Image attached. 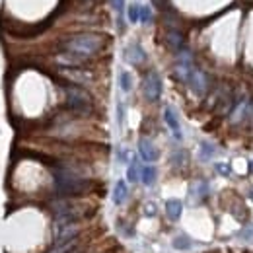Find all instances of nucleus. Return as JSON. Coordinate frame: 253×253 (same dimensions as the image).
Instances as JSON below:
<instances>
[{"label": "nucleus", "instance_id": "obj_1", "mask_svg": "<svg viewBox=\"0 0 253 253\" xmlns=\"http://www.w3.org/2000/svg\"><path fill=\"white\" fill-rule=\"evenodd\" d=\"M63 47L66 49V53H74L78 57H90L103 47V37L95 33H80L66 39Z\"/></svg>", "mask_w": 253, "mask_h": 253}, {"label": "nucleus", "instance_id": "obj_2", "mask_svg": "<svg viewBox=\"0 0 253 253\" xmlns=\"http://www.w3.org/2000/svg\"><path fill=\"white\" fill-rule=\"evenodd\" d=\"M53 173H55L57 191L61 195H78V193H82L88 187V183L68 168H57Z\"/></svg>", "mask_w": 253, "mask_h": 253}, {"label": "nucleus", "instance_id": "obj_3", "mask_svg": "<svg viewBox=\"0 0 253 253\" xmlns=\"http://www.w3.org/2000/svg\"><path fill=\"white\" fill-rule=\"evenodd\" d=\"M64 94H66V105L72 111L82 113V115H88L92 111V97L86 90H82L78 86H66Z\"/></svg>", "mask_w": 253, "mask_h": 253}, {"label": "nucleus", "instance_id": "obj_4", "mask_svg": "<svg viewBox=\"0 0 253 253\" xmlns=\"http://www.w3.org/2000/svg\"><path fill=\"white\" fill-rule=\"evenodd\" d=\"M144 95L150 101H158L162 95V80H160L158 72H148L144 78Z\"/></svg>", "mask_w": 253, "mask_h": 253}, {"label": "nucleus", "instance_id": "obj_5", "mask_svg": "<svg viewBox=\"0 0 253 253\" xmlns=\"http://www.w3.org/2000/svg\"><path fill=\"white\" fill-rule=\"evenodd\" d=\"M187 84H189L191 90L197 95H205L207 90H209V78H207V74H205L203 70H199V68H193Z\"/></svg>", "mask_w": 253, "mask_h": 253}, {"label": "nucleus", "instance_id": "obj_6", "mask_svg": "<svg viewBox=\"0 0 253 253\" xmlns=\"http://www.w3.org/2000/svg\"><path fill=\"white\" fill-rule=\"evenodd\" d=\"M138 152H140V156L146 160V162H156V160L160 158L158 148H156L154 142L148 140V138H140V142H138Z\"/></svg>", "mask_w": 253, "mask_h": 253}, {"label": "nucleus", "instance_id": "obj_7", "mask_svg": "<svg viewBox=\"0 0 253 253\" xmlns=\"http://www.w3.org/2000/svg\"><path fill=\"white\" fill-rule=\"evenodd\" d=\"M164 121H166V125L171 128V132H173V136L179 140L183 134H181V126H179V121H177V113L173 111V107H166L164 109Z\"/></svg>", "mask_w": 253, "mask_h": 253}, {"label": "nucleus", "instance_id": "obj_8", "mask_svg": "<svg viewBox=\"0 0 253 253\" xmlns=\"http://www.w3.org/2000/svg\"><path fill=\"white\" fill-rule=\"evenodd\" d=\"M146 59V53H144V49L138 45V43H132V45H128L125 49V61L130 64H140L142 61Z\"/></svg>", "mask_w": 253, "mask_h": 253}, {"label": "nucleus", "instance_id": "obj_9", "mask_svg": "<svg viewBox=\"0 0 253 253\" xmlns=\"http://www.w3.org/2000/svg\"><path fill=\"white\" fill-rule=\"evenodd\" d=\"M63 74L66 78H70L72 82H78V84H86L92 80V74L90 72H84V70H74V68H64Z\"/></svg>", "mask_w": 253, "mask_h": 253}, {"label": "nucleus", "instance_id": "obj_10", "mask_svg": "<svg viewBox=\"0 0 253 253\" xmlns=\"http://www.w3.org/2000/svg\"><path fill=\"white\" fill-rule=\"evenodd\" d=\"M191 197L197 201H203L205 197H209V183L207 181H193L191 183Z\"/></svg>", "mask_w": 253, "mask_h": 253}, {"label": "nucleus", "instance_id": "obj_11", "mask_svg": "<svg viewBox=\"0 0 253 253\" xmlns=\"http://www.w3.org/2000/svg\"><path fill=\"white\" fill-rule=\"evenodd\" d=\"M166 212H168V216H169L171 220H177V218L181 216V212H183V205H181V201H177V199H169V201L166 203Z\"/></svg>", "mask_w": 253, "mask_h": 253}, {"label": "nucleus", "instance_id": "obj_12", "mask_svg": "<svg viewBox=\"0 0 253 253\" xmlns=\"http://www.w3.org/2000/svg\"><path fill=\"white\" fill-rule=\"evenodd\" d=\"M166 43L171 49H181V45H183V35H181V32L169 30V32L166 33Z\"/></svg>", "mask_w": 253, "mask_h": 253}, {"label": "nucleus", "instance_id": "obj_13", "mask_svg": "<svg viewBox=\"0 0 253 253\" xmlns=\"http://www.w3.org/2000/svg\"><path fill=\"white\" fill-rule=\"evenodd\" d=\"M126 195H128L126 183L125 181H117V183H115V189H113V203H115V205H123Z\"/></svg>", "mask_w": 253, "mask_h": 253}, {"label": "nucleus", "instance_id": "obj_14", "mask_svg": "<svg viewBox=\"0 0 253 253\" xmlns=\"http://www.w3.org/2000/svg\"><path fill=\"white\" fill-rule=\"evenodd\" d=\"M248 105H250V103H246V99L238 101L236 109H234V111H232V115H230V121H232V123H240V121L248 115Z\"/></svg>", "mask_w": 253, "mask_h": 253}, {"label": "nucleus", "instance_id": "obj_15", "mask_svg": "<svg viewBox=\"0 0 253 253\" xmlns=\"http://www.w3.org/2000/svg\"><path fill=\"white\" fill-rule=\"evenodd\" d=\"M82 59L84 57H78V55H74V53H63V55H59L57 57V63L59 64H64V66H78V64L82 63Z\"/></svg>", "mask_w": 253, "mask_h": 253}, {"label": "nucleus", "instance_id": "obj_16", "mask_svg": "<svg viewBox=\"0 0 253 253\" xmlns=\"http://www.w3.org/2000/svg\"><path fill=\"white\" fill-rule=\"evenodd\" d=\"M156 175H158V171H156L154 166H146V168H142L140 177H142V183H144V185H152V183L156 181Z\"/></svg>", "mask_w": 253, "mask_h": 253}, {"label": "nucleus", "instance_id": "obj_17", "mask_svg": "<svg viewBox=\"0 0 253 253\" xmlns=\"http://www.w3.org/2000/svg\"><path fill=\"white\" fill-rule=\"evenodd\" d=\"M173 248L175 250H181V252H187L193 248V242H191L187 236H177V238H173Z\"/></svg>", "mask_w": 253, "mask_h": 253}, {"label": "nucleus", "instance_id": "obj_18", "mask_svg": "<svg viewBox=\"0 0 253 253\" xmlns=\"http://www.w3.org/2000/svg\"><path fill=\"white\" fill-rule=\"evenodd\" d=\"M119 84H121L123 92H130V88H132V78H130L128 72H121V76H119Z\"/></svg>", "mask_w": 253, "mask_h": 253}, {"label": "nucleus", "instance_id": "obj_19", "mask_svg": "<svg viewBox=\"0 0 253 253\" xmlns=\"http://www.w3.org/2000/svg\"><path fill=\"white\" fill-rule=\"evenodd\" d=\"M126 177H128V181H136L138 179V162L136 160L130 162V166L126 169Z\"/></svg>", "mask_w": 253, "mask_h": 253}, {"label": "nucleus", "instance_id": "obj_20", "mask_svg": "<svg viewBox=\"0 0 253 253\" xmlns=\"http://www.w3.org/2000/svg\"><path fill=\"white\" fill-rule=\"evenodd\" d=\"M212 154H214V146L209 144V142H203V144H201V158L209 160V158H212Z\"/></svg>", "mask_w": 253, "mask_h": 253}, {"label": "nucleus", "instance_id": "obj_21", "mask_svg": "<svg viewBox=\"0 0 253 253\" xmlns=\"http://www.w3.org/2000/svg\"><path fill=\"white\" fill-rule=\"evenodd\" d=\"M128 20L130 22H138L140 20V6L138 4H130L128 6Z\"/></svg>", "mask_w": 253, "mask_h": 253}, {"label": "nucleus", "instance_id": "obj_22", "mask_svg": "<svg viewBox=\"0 0 253 253\" xmlns=\"http://www.w3.org/2000/svg\"><path fill=\"white\" fill-rule=\"evenodd\" d=\"M171 162H173V166H185V162H187V152H183V150L175 152V154L171 156Z\"/></svg>", "mask_w": 253, "mask_h": 253}, {"label": "nucleus", "instance_id": "obj_23", "mask_svg": "<svg viewBox=\"0 0 253 253\" xmlns=\"http://www.w3.org/2000/svg\"><path fill=\"white\" fill-rule=\"evenodd\" d=\"M140 20H142L144 24H148V22L152 20V10H150L148 6H140Z\"/></svg>", "mask_w": 253, "mask_h": 253}, {"label": "nucleus", "instance_id": "obj_24", "mask_svg": "<svg viewBox=\"0 0 253 253\" xmlns=\"http://www.w3.org/2000/svg\"><path fill=\"white\" fill-rule=\"evenodd\" d=\"M216 171L222 173V175H230V171H232V169H230V166H228V164H216Z\"/></svg>", "mask_w": 253, "mask_h": 253}, {"label": "nucleus", "instance_id": "obj_25", "mask_svg": "<svg viewBox=\"0 0 253 253\" xmlns=\"http://www.w3.org/2000/svg\"><path fill=\"white\" fill-rule=\"evenodd\" d=\"M144 214H146V216H154V214H156V205L148 203V205L144 207Z\"/></svg>", "mask_w": 253, "mask_h": 253}, {"label": "nucleus", "instance_id": "obj_26", "mask_svg": "<svg viewBox=\"0 0 253 253\" xmlns=\"http://www.w3.org/2000/svg\"><path fill=\"white\" fill-rule=\"evenodd\" d=\"M154 2V6H158V8H168V0H152Z\"/></svg>", "mask_w": 253, "mask_h": 253}, {"label": "nucleus", "instance_id": "obj_27", "mask_svg": "<svg viewBox=\"0 0 253 253\" xmlns=\"http://www.w3.org/2000/svg\"><path fill=\"white\" fill-rule=\"evenodd\" d=\"M123 4H125V0H115V8H117V12H123Z\"/></svg>", "mask_w": 253, "mask_h": 253}, {"label": "nucleus", "instance_id": "obj_28", "mask_svg": "<svg viewBox=\"0 0 253 253\" xmlns=\"http://www.w3.org/2000/svg\"><path fill=\"white\" fill-rule=\"evenodd\" d=\"M252 171H253V162H252Z\"/></svg>", "mask_w": 253, "mask_h": 253}, {"label": "nucleus", "instance_id": "obj_29", "mask_svg": "<svg viewBox=\"0 0 253 253\" xmlns=\"http://www.w3.org/2000/svg\"><path fill=\"white\" fill-rule=\"evenodd\" d=\"M252 199H253V191H252Z\"/></svg>", "mask_w": 253, "mask_h": 253}]
</instances>
